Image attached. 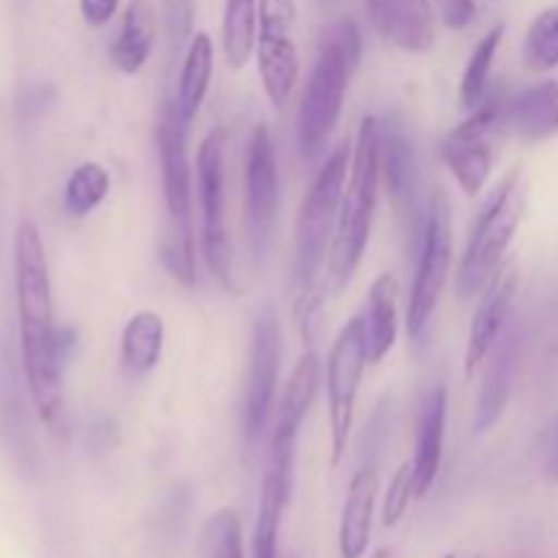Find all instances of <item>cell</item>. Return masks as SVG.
Returning a JSON list of instances; mask_svg holds the SVG:
<instances>
[{
  "instance_id": "cell-1",
  "label": "cell",
  "mask_w": 558,
  "mask_h": 558,
  "mask_svg": "<svg viewBox=\"0 0 558 558\" xmlns=\"http://www.w3.org/2000/svg\"><path fill=\"white\" fill-rule=\"evenodd\" d=\"M14 289L27 390L38 420L47 428H58L63 420V347L54 327L47 251L33 221H22L16 227Z\"/></svg>"
},
{
  "instance_id": "cell-2",
  "label": "cell",
  "mask_w": 558,
  "mask_h": 558,
  "mask_svg": "<svg viewBox=\"0 0 558 558\" xmlns=\"http://www.w3.org/2000/svg\"><path fill=\"white\" fill-rule=\"evenodd\" d=\"M352 167V145L341 142L325 167L316 172L298 216V232H294V278H298V322L300 332L311 341V327L316 325L319 311V276L325 267V256L330 254L332 238L338 227V210H341L343 189Z\"/></svg>"
},
{
  "instance_id": "cell-3",
  "label": "cell",
  "mask_w": 558,
  "mask_h": 558,
  "mask_svg": "<svg viewBox=\"0 0 558 558\" xmlns=\"http://www.w3.org/2000/svg\"><path fill=\"white\" fill-rule=\"evenodd\" d=\"M363 54V33L352 16H338L322 31L319 52L300 101L298 142L305 158H319L341 118L349 76Z\"/></svg>"
},
{
  "instance_id": "cell-4",
  "label": "cell",
  "mask_w": 558,
  "mask_h": 558,
  "mask_svg": "<svg viewBox=\"0 0 558 558\" xmlns=\"http://www.w3.org/2000/svg\"><path fill=\"white\" fill-rule=\"evenodd\" d=\"M379 183V118L365 114L360 120L357 140L352 147V167H349V180L347 189H343L341 210H338L336 238L330 245V265H327L336 292H343L352 283L365 248H368Z\"/></svg>"
},
{
  "instance_id": "cell-5",
  "label": "cell",
  "mask_w": 558,
  "mask_h": 558,
  "mask_svg": "<svg viewBox=\"0 0 558 558\" xmlns=\"http://www.w3.org/2000/svg\"><path fill=\"white\" fill-rule=\"evenodd\" d=\"M156 147L161 163L163 205L169 213V232L163 234L161 259L169 276L183 287H194L196 256L194 227H191V196L194 174L189 161V123L180 114L178 101H167L156 120Z\"/></svg>"
},
{
  "instance_id": "cell-6",
  "label": "cell",
  "mask_w": 558,
  "mask_h": 558,
  "mask_svg": "<svg viewBox=\"0 0 558 558\" xmlns=\"http://www.w3.org/2000/svg\"><path fill=\"white\" fill-rule=\"evenodd\" d=\"M523 189H521V167L505 174L490 199L485 202L480 213L474 232L463 251L461 267L456 276V289L463 300L477 294L488 283V278L505 265V256L510 251L512 238L523 218Z\"/></svg>"
},
{
  "instance_id": "cell-7",
  "label": "cell",
  "mask_w": 558,
  "mask_h": 558,
  "mask_svg": "<svg viewBox=\"0 0 558 558\" xmlns=\"http://www.w3.org/2000/svg\"><path fill=\"white\" fill-rule=\"evenodd\" d=\"M196 189L202 205V248L216 281L238 292L232 276V240L227 229V131L213 129L196 150Z\"/></svg>"
},
{
  "instance_id": "cell-8",
  "label": "cell",
  "mask_w": 558,
  "mask_h": 558,
  "mask_svg": "<svg viewBox=\"0 0 558 558\" xmlns=\"http://www.w3.org/2000/svg\"><path fill=\"white\" fill-rule=\"evenodd\" d=\"M452 265V213L445 191H436L428 202L420 240L417 272H414L412 294L407 308V330L412 341H423L430 319L439 308L441 292L447 287Z\"/></svg>"
},
{
  "instance_id": "cell-9",
  "label": "cell",
  "mask_w": 558,
  "mask_h": 558,
  "mask_svg": "<svg viewBox=\"0 0 558 558\" xmlns=\"http://www.w3.org/2000/svg\"><path fill=\"white\" fill-rule=\"evenodd\" d=\"M505 109V93L490 90L472 114L441 140V161L466 196L483 194L494 172L496 140L507 129Z\"/></svg>"
},
{
  "instance_id": "cell-10",
  "label": "cell",
  "mask_w": 558,
  "mask_h": 558,
  "mask_svg": "<svg viewBox=\"0 0 558 558\" xmlns=\"http://www.w3.org/2000/svg\"><path fill=\"white\" fill-rule=\"evenodd\" d=\"M365 365H368V336H365V319L360 314L352 316L341 327L330 349V357H327V409H330L332 466H338L343 456H347Z\"/></svg>"
},
{
  "instance_id": "cell-11",
  "label": "cell",
  "mask_w": 558,
  "mask_h": 558,
  "mask_svg": "<svg viewBox=\"0 0 558 558\" xmlns=\"http://www.w3.org/2000/svg\"><path fill=\"white\" fill-rule=\"evenodd\" d=\"M294 0H259L256 22V65L272 107H283L300 80V52L294 44Z\"/></svg>"
},
{
  "instance_id": "cell-12",
  "label": "cell",
  "mask_w": 558,
  "mask_h": 558,
  "mask_svg": "<svg viewBox=\"0 0 558 558\" xmlns=\"http://www.w3.org/2000/svg\"><path fill=\"white\" fill-rule=\"evenodd\" d=\"M278 163L276 145L267 125H256L251 131L248 147H245V232L254 259L259 262L272 243L278 221Z\"/></svg>"
},
{
  "instance_id": "cell-13",
  "label": "cell",
  "mask_w": 558,
  "mask_h": 558,
  "mask_svg": "<svg viewBox=\"0 0 558 558\" xmlns=\"http://www.w3.org/2000/svg\"><path fill=\"white\" fill-rule=\"evenodd\" d=\"M278 368H281V325H278L276 311L267 305L256 314L254 327H251L243 403V425L248 445H254L265 434V425L270 420L272 407H276Z\"/></svg>"
},
{
  "instance_id": "cell-14",
  "label": "cell",
  "mask_w": 558,
  "mask_h": 558,
  "mask_svg": "<svg viewBox=\"0 0 558 558\" xmlns=\"http://www.w3.org/2000/svg\"><path fill=\"white\" fill-rule=\"evenodd\" d=\"M518 289H521V272L512 262H505L483 287V298H480L477 311H474L466 338V360L463 363H466L469 379H474L477 368L488 360L490 349L496 347V341L505 332L512 308H515Z\"/></svg>"
},
{
  "instance_id": "cell-15",
  "label": "cell",
  "mask_w": 558,
  "mask_h": 558,
  "mask_svg": "<svg viewBox=\"0 0 558 558\" xmlns=\"http://www.w3.org/2000/svg\"><path fill=\"white\" fill-rule=\"evenodd\" d=\"M368 22L381 41L412 54L436 44V11L430 0H365Z\"/></svg>"
},
{
  "instance_id": "cell-16",
  "label": "cell",
  "mask_w": 558,
  "mask_h": 558,
  "mask_svg": "<svg viewBox=\"0 0 558 558\" xmlns=\"http://www.w3.org/2000/svg\"><path fill=\"white\" fill-rule=\"evenodd\" d=\"M447 430V387L436 385L425 392L417 412V439H414V496L423 499L439 477L441 458H445Z\"/></svg>"
},
{
  "instance_id": "cell-17",
  "label": "cell",
  "mask_w": 558,
  "mask_h": 558,
  "mask_svg": "<svg viewBox=\"0 0 558 558\" xmlns=\"http://www.w3.org/2000/svg\"><path fill=\"white\" fill-rule=\"evenodd\" d=\"M376 496H379V472H376L374 463H365L352 474L347 501H343L341 526H338L341 558H363L368 550Z\"/></svg>"
},
{
  "instance_id": "cell-18",
  "label": "cell",
  "mask_w": 558,
  "mask_h": 558,
  "mask_svg": "<svg viewBox=\"0 0 558 558\" xmlns=\"http://www.w3.org/2000/svg\"><path fill=\"white\" fill-rule=\"evenodd\" d=\"M507 131L529 145H539L558 136V82L545 80L507 98Z\"/></svg>"
},
{
  "instance_id": "cell-19",
  "label": "cell",
  "mask_w": 558,
  "mask_h": 558,
  "mask_svg": "<svg viewBox=\"0 0 558 558\" xmlns=\"http://www.w3.org/2000/svg\"><path fill=\"white\" fill-rule=\"evenodd\" d=\"M488 354L490 365L485 368L483 387H480L477 412H474V430L485 434L494 428L505 414L507 401H510L512 381H515L518 360H521V343H518V332H507L496 341V347Z\"/></svg>"
},
{
  "instance_id": "cell-20",
  "label": "cell",
  "mask_w": 558,
  "mask_h": 558,
  "mask_svg": "<svg viewBox=\"0 0 558 558\" xmlns=\"http://www.w3.org/2000/svg\"><path fill=\"white\" fill-rule=\"evenodd\" d=\"M379 169L381 183L387 185L398 205H407L417 189V158L407 129L398 118L379 120Z\"/></svg>"
},
{
  "instance_id": "cell-21",
  "label": "cell",
  "mask_w": 558,
  "mask_h": 558,
  "mask_svg": "<svg viewBox=\"0 0 558 558\" xmlns=\"http://www.w3.org/2000/svg\"><path fill=\"white\" fill-rule=\"evenodd\" d=\"M322 381V363L316 352H308L300 357L294 371L289 374L287 387L281 392V401L276 409V425H272L270 439L281 441H298L303 420L308 414L311 403H314L316 392H319Z\"/></svg>"
},
{
  "instance_id": "cell-22",
  "label": "cell",
  "mask_w": 558,
  "mask_h": 558,
  "mask_svg": "<svg viewBox=\"0 0 558 558\" xmlns=\"http://www.w3.org/2000/svg\"><path fill=\"white\" fill-rule=\"evenodd\" d=\"M156 11H153L150 0H129L120 20V31L114 36L112 63L123 74H140L145 63L150 60L153 47H156Z\"/></svg>"
},
{
  "instance_id": "cell-23",
  "label": "cell",
  "mask_w": 558,
  "mask_h": 558,
  "mask_svg": "<svg viewBox=\"0 0 558 558\" xmlns=\"http://www.w3.org/2000/svg\"><path fill=\"white\" fill-rule=\"evenodd\" d=\"M363 319L368 336V365H379L392 352L398 338V281L390 272H381L371 283Z\"/></svg>"
},
{
  "instance_id": "cell-24",
  "label": "cell",
  "mask_w": 558,
  "mask_h": 558,
  "mask_svg": "<svg viewBox=\"0 0 558 558\" xmlns=\"http://www.w3.org/2000/svg\"><path fill=\"white\" fill-rule=\"evenodd\" d=\"M163 352V319L156 311H136L120 336V365L131 379H142L158 365Z\"/></svg>"
},
{
  "instance_id": "cell-25",
  "label": "cell",
  "mask_w": 558,
  "mask_h": 558,
  "mask_svg": "<svg viewBox=\"0 0 558 558\" xmlns=\"http://www.w3.org/2000/svg\"><path fill=\"white\" fill-rule=\"evenodd\" d=\"M213 65H216V47H213L210 33L199 31L191 38L189 49H185L183 69H180V85H178V107L185 123H194L199 114L202 101H205L207 90H210Z\"/></svg>"
},
{
  "instance_id": "cell-26",
  "label": "cell",
  "mask_w": 558,
  "mask_h": 558,
  "mask_svg": "<svg viewBox=\"0 0 558 558\" xmlns=\"http://www.w3.org/2000/svg\"><path fill=\"white\" fill-rule=\"evenodd\" d=\"M256 22H259V0H227L223 9V52L234 69H243L256 49Z\"/></svg>"
},
{
  "instance_id": "cell-27",
  "label": "cell",
  "mask_w": 558,
  "mask_h": 558,
  "mask_svg": "<svg viewBox=\"0 0 558 558\" xmlns=\"http://www.w3.org/2000/svg\"><path fill=\"white\" fill-rule=\"evenodd\" d=\"M505 31L507 25H494L483 38L477 41V47L472 49L469 54V63L463 69V80H461V104L466 109H474L485 96H488V80H490V69H494L496 52H499L501 41H505Z\"/></svg>"
},
{
  "instance_id": "cell-28",
  "label": "cell",
  "mask_w": 558,
  "mask_h": 558,
  "mask_svg": "<svg viewBox=\"0 0 558 558\" xmlns=\"http://www.w3.org/2000/svg\"><path fill=\"white\" fill-rule=\"evenodd\" d=\"M109 172L98 161H85L71 172L63 191L65 210L74 218H85L107 199Z\"/></svg>"
},
{
  "instance_id": "cell-29",
  "label": "cell",
  "mask_w": 558,
  "mask_h": 558,
  "mask_svg": "<svg viewBox=\"0 0 558 558\" xmlns=\"http://www.w3.org/2000/svg\"><path fill=\"white\" fill-rule=\"evenodd\" d=\"M292 496L283 494L272 480H262L259 515L254 529V558H278V532Z\"/></svg>"
},
{
  "instance_id": "cell-30",
  "label": "cell",
  "mask_w": 558,
  "mask_h": 558,
  "mask_svg": "<svg viewBox=\"0 0 558 558\" xmlns=\"http://www.w3.org/2000/svg\"><path fill=\"white\" fill-rule=\"evenodd\" d=\"M523 58L532 71L558 69V5L534 16L523 41Z\"/></svg>"
},
{
  "instance_id": "cell-31",
  "label": "cell",
  "mask_w": 558,
  "mask_h": 558,
  "mask_svg": "<svg viewBox=\"0 0 558 558\" xmlns=\"http://www.w3.org/2000/svg\"><path fill=\"white\" fill-rule=\"evenodd\" d=\"M202 558H243V526L238 512L223 507L207 518L202 532Z\"/></svg>"
},
{
  "instance_id": "cell-32",
  "label": "cell",
  "mask_w": 558,
  "mask_h": 558,
  "mask_svg": "<svg viewBox=\"0 0 558 558\" xmlns=\"http://www.w3.org/2000/svg\"><path fill=\"white\" fill-rule=\"evenodd\" d=\"M414 499V472L412 463H403V466L396 469L390 485H387L385 505H381V526L392 529L403 521L409 505Z\"/></svg>"
},
{
  "instance_id": "cell-33",
  "label": "cell",
  "mask_w": 558,
  "mask_h": 558,
  "mask_svg": "<svg viewBox=\"0 0 558 558\" xmlns=\"http://www.w3.org/2000/svg\"><path fill=\"white\" fill-rule=\"evenodd\" d=\"M441 20L452 31H463L466 25H472L474 14H477V0H439Z\"/></svg>"
},
{
  "instance_id": "cell-34",
  "label": "cell",
  "mask_w": 558,
  "mask_h": 558,
  "mask_svg": "<svg viewBox=\"0 0 558 558\" xmlns=\"http://www.w3.org/2000/svg\"><path fill=\"white\" fill-rule=\"evenodd\" d=\"M120 9V0H80L82 20L90 27H104Z\"/></svg>"
},
{
  "instance_id": "cell-35",
  "label": "cell",
  "mask_w": 558,
  "mask_h": 558,
  "mask_svg": "<svg viewBox=\"0 0 558 558\" xmlns=\"http://www.w3.org/2000/svg\"><path fill=\"white\" fill-rule=\"evenodd\" d=\"M543 469L545 477L558 483V417L550 423L548 434H545V447H543Z\"/></svg>"
},
{
  "instance_id": "cell-36",
  "label": "cell",
  "mask_w": 558,
  "mask_h": 558,
  "mask_svg": "<svg viewBox=\"0 0 558 558\" xmlns=\"http://www.w3.org/2000/svg\"><path fill=\"white\" fill-rule=\"evenodd\" d=\"M371 558H396V550H392V548H379Z\"/></svg>"
},
{
  "instance_id": "cell-37",
  "label": "cell",
  "mask_w": 558,
  "mask_h": 558,
  "mask_svg": "<svg viewBox=\"0 0 558 558\" xmlns=\"http://www.w3.org/2000/svg\"><path fill=\"white\" fill-rule=\"evenodd\" d=\"M441 558H456V556H452V554H450V556H441Z\"/></svg>"
}]
</instances>
